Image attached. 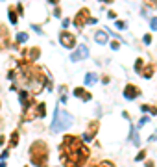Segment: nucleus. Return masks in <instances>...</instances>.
Masks as SVG:
<instances>
[{
	"instance_id": "f8f14e48",
	"label": "nucleus",
	"mask_w": 157,
	"mask_h": 167,
	"mask_svg": "<svg viewBox=\"0 0 157 167\" xmlns=\"http://www.w3.org/2000/svg\"><path fill=\"white\" fill-rule=\"evenodd\" d=\"M89 56V50H87V46H78L74 52H72V56H70V59L72 61H80V59H83V58H87Z\"/></svg>"
},
{
	"instance_id": "c756f323",
	"label": "nucleus",
	"mask_w": 157,
	"mask_h": 167,
	"mask_svg": "<svg viewBox=\"0 0 157 167\" xmlns=\"http://www.w3.org/2000/svg\"><path fill=\"white\" fill-rule=\"evenodd\" d=\"M144 43H146V45H150V43H152V35H150V33H146V35H144Z\"/></svg>"
},
{
	"instance_id": "412c9836",
	"label": "nucleus",
	"mask_w": 157,
	"mask_h": 167,
	"mask_svg": "<svg viewBox=\"0 0 157 167\" xmlns=\"http://www.w3.org/2000/svg\"><path fill=\"white\" fill-rule=\"evenodd\" d=\"M141 110H143V112H150V113L157 115V108H155V106H146V104H143V106H141Z\"/></svg>"
},
{
	"instance_id": "ddd939ff",
	"label": "nucleus",
	"mask_w": 157,
	"mask_h": 167,
	"mask_svg": "<svg viewBox=\"0 0 157 167\" xmlns=\"http://www.w3.org/2000/svg\"><path fill=\"white\" fill-rule=\"evenodd\" d=\"M74 97L83 99L85 102H87V100H91V93H89V91H85V89H81V87H76V89H74Z\"/></svg>"
},
{
	"instance_id": "a211bd4d",
	"label": "nucleus",
	"mask_w": 157,
	"mask_h": 167,
	"mask_svg": "<svg viewBox=\"0 0 157 167\" xmlns=\"http://www.w3.org/2000/svg\"><path fill=\"white\" fill-rule=\"evenodd\" d=\"M17 145H19V130H13L11 138H9V147L13 149V147H17Z\"/></svg>"
},
{
	"instance_id": "393cba45",
	"label": "nucleus",
	"mask_w": 157,
	"mask_h": 167,
	"mask_svg": "<svg viewBox=\"0 0 157 167\" xmlns=\"http://www.w3.org/2000/svg\"><path fill=\"white\" fill-rule=\"evenodd\" d=\"M111 48H113V50H118V48H120V41H113V43H111Z\"/></svg>"
},
{
	"instance_id": "f704fd0d",
	"label": "nucleus",
	"mask_w": 157,
	"mask_h": 167,
	"mask_svg": "<svg viewBox=\"0 0 157 167\" xmlns=\"http://www.w3.org/2000/svg\"><path fill=\"white\" fill-rule=\"evenodd\" d=\"M146 167H155V165H154V162H148V164H146Z\"/></svg>"
},
{
	"instance_id": "2f4dec72",
	"label": "nucleus",
	"mask_w": 157,
	"mask_h": 167,
	"mask_svg": "<svg viewBox=\"0 0 157 167\" xmlns=\"http://www.w3.org/2000/svg\"><path fill=\"white\" fill-rule=\"evenodd\" d=\"M54 15H56V17H61V9H59V6L54 9Z\"/></svg>"
},
{
	"instance_id": "cd10ccee",
	"label": "nucleus",
	"mask_w": 157,
	"mask_h": 167,
	"mask_svg": "<svg viewBox=\"0 0 157 167\" xmlns=\"http://www.w3.org/2000/svg\"><path fill=\"white\" fill-rule=\"evenodd\" d=\"M150 26H152V30H157V17L150 20Z\"/></svg>"
},
{
	"instance_id": "dca6fc26",
	"label": "nucleus",
	"mask_w": 157,
	"mask_h": 167,
	"mask_svg": "<svg viewBox=\"0 0 157 167\" xmlns=\"http://www.w3.org/2000/svg\"><path fill=\"white\" fill-rule=\"evenodd\" d=\"M143 78H152L154 76V65H146V67H143V71L139 73Z\"/></svg>"
},
{
	"instance_id": "6ab92c4d",
	"label": "nucleus",
	"mask_w": 157,
	"mask_h": 167,
	"mask_svg": "<svg viewBox=\"0 0 157 167\" xmlns=\"http://www.w3.org/2000/svg\"><path fill=\"white\" fill-rule=\"evenodd\" d=\"M96 80H98V76H96L94 73H87V74H85V84H87V86H93Z\"/></svg>"
},
{
	"instance_id": "f03ea898",
	"label": "nucleus",
	"mask_w": 157,
	"mask_h": 167,
	"mask_svg": "<svg viewBox=\"0 0 157 167\" xmlns=\"http://www.w3.org/2000/svg\"><path fill=\"white\" fill-rule=\"evenodd\" d=\"M57 152H59V162L63 164V167H83L91 156V151L85 145V141L74 134H67L63 138Z\"/></svg>"
},
{
	"instance_id": "c9c22d12",
	"label": "nucleus",
	"mask_w": 157,
	"mask_h": 167,
	"mask_svg": "<svg viewBox=\"0 0 157 167\" xmlns=\"http://www.w3.org/2000/svg\"><path fill=\"white\" fill-rule=\"evenodd\" d=\"M100 2H105V4H111L113 0H100Z\"/></svg>"
},
{
	"instance_id": "20e7f679",
	"label": "nucleus",
	"mask_w": 157,
	"mask_h": 167,
	"mask_svg": "<svg viewBox=\"0 0 157 167\" xmlns=\"http://www.w3.org/2000/svg\"><path fill=\"white\" fill-rule=\"evenodd\" d=\"M72 126V115L67 112V110H57L56 108V113H54V121L50 125L52 132L57 134V132H65Z\"/></svg>"
},
{
	"instance_id": "423d86ee",
	"label": "nucleus",
	"mask_w": 157,
	"mask_h": 167,
	"mask_svg": "<svg viewBox=\"0 0 157 167\" xmlns=\"http://www.w3.org/2000/svg\"><path fill=\"white\" fill-rule=\"evenodd\" d=\"M89 20H91V11H89V7H81V9L76 13V17H74V20H72V22H74V26H76V28H80V30H81V28H83Z\"/></svg>"
},
{
	"instance_id": "473e14b6",
	"label": "nucleus",
	"mask_w": 157,
	"mask_h": 167,
	"mask_svg": "<svg viewBox=\"0 0 157 167\" xmlns=\"http://www.w3.org/2000/svg\"><path fill=\"white\" fill-rule=\"evenodd\" d=\"M107 15H109V19H115L117 17V11H107Z\"/></svg>"
},
{
	"instance_id": "9b49d317",
	"label": "nucleus",
	"mask_w": 157,
	"mask_h": 167,
	"mask_svg": "<svg viewBox=\"0 0 157 167\" xmlns=\"http://www.w3.org/2000/svg\"><path fill=\"white\" fill-rule=\"evenodd\" d=\"M141 95V89L135 86V84H128L126 87H124V97L128 99V100H133V99H137Z\"/></svg>"
},
{
	"instance_id": "2eb2a0df",
	"label": "nucleus",
	"mask_w": 157,
	"mask_h": 167,
	"mask_svg": "<svg viewBox=\"0 0 157 167\" xmlns=\"http://www.w3.org/2000/svg\"><path fill=\"white\" fill-rule=\"evenodd\" d=\"M94 39L98 45H105L107 43V32H96L94 33Z\"/></svg>"
},
{
	"instance_id": "f3484780",
	"label": "nucleus",
	"mask_w": 157,
	"mask_h": 167,
	"mask_svg": "<svg viewBox=\"0 0 157 167\" xmlns=\"http://www.w3.org/2000/svg\"><path fill=\"white\" fill-rule=\"evenodd\" d=\"M7 17H9V20H11L13 24H17L19 15H17V9H13V6H9V7H7Z\"/></svg>"
},
{
	"instance_id": "72a5a7b5",
	"label": "nucleus",
	"mask_w": 157,
	"mask_h": 167,
	"mask_svg": "<svg viewBox=\"0 0 157 167\" xmlns=\"http://www.w3.org/2000/svg\"><path fill=\"white\" fill-rule=\"evenodd\" d=\"M48 2H50V4H56V6L59 4V0H48Z\"/></svg>"
},
{
	"instance_id": "5701e85b",
	"label": "nucleus",
	"mask_w": 157,
	"mask_h": 167,
	"mask_svg": "<svg viewBox=\"0 0 157 167\" xmlns=\"http://www.w3.org/2000/svg\"><path fill=\"white\" fill-rule=\"evenodd\" d=\"M143 67H144V59H143V58H139V59L135 61V71H137V73H141V71H143Z\"/></svg>"
},
{
	"instance_id": "7c9ffc66",
	"label": "nucleus",
	"mask_w": 157,
	"mask_h": 167,
	"mask_svg": "<svg viewBox=\"0 0 157 167\" xmlns=\"http://www.w3.org/2000/svg\"><path fill=\"white\" fill-rule=\"evenodd\" d=\"M148 121H150V117H143V119H141V123H139V126H143V125H146Z\"/></svg>"
},
{
	"instance_id": "9d476101",
	"label": "nucleus",
	"mask_w": 157,
	"mask_h": 167,
	"mask_svg": "<svg viewBox=\"0 0 157 167\" xmlns=\"http://www.w3.org/2000/svg\"><path fill=\"white\" fill-rule=\"evenodd\" d=\"M59 43L65 46V48H74L76 46V35H72L70 32H61L59 33Z\"/></svg>"
},
{
	"instance_id": "7ed1b4c3",
	"label": "nucleus",
	"mask_w": 157,
	"mask_h": 167,
	"mask_svg": "<svg viewBox=\"0 0 157 167\" xmlns=\"http://www.w3.org/2000/svg\"><path fill=\"white\" fill-rule=\"evenodd\" d=\"M48 145L43 139H35L30 147V162L35 167H48Z\"/></svg>"
},
{
	"instance_id": "6e6552de",
	"label": "nucleus",
	"mask_w": 157,
	"mask_h": 167,
	"mask_svg": "<svg viewBox=\"0 0 157 167\" xmlns=\"http://www.w3.org/2000/svg\"><path fill=\"white\" fill-rule=\"evenodd\" d=\"M39 56H41V48L39 46H30V48L22 50V61L24 63H33Z\"/></svg>"
},
{
	"instance_id": "4468645a",
	"label": "nucleus",
	"mask_w": 157,
	"mask_h": 167,
	"mask_svg": "<svg viewBox=\"0 0 157 167\" xmlns=\"http://www.w3.org/2000/svg\"><path fill=\"white\" fill-rule=\"evenodd\" d=\"M19 100H20V104H22V108H24V106L31 100V95H30L28 91H22V89H20V93H19Z\"/></svg>"
},
{
	"instance_id": "aec40b11",
	"label": "nucleus",
	"mask_w": 157,
	"mask_h": 167,
	"mask_svg": "<svg viewBox=\"0 0 157 167\" xmlns=\"http://www.w3.org/2000/svg\"><path fill=\"white\" fill-rule=\"evenodd\" d=\"M91 167H117L113 162H109V160H102V162H98V164H94V165Z\"/></svg>"
},
{
	"instance_id": "b1692460",
	"label": "nucleus",
	"mask_w": 157,
	"mask_h": 167,
	"mask_svg": "<svg viewBox=\"0 0 157 167\" xmlns=\"http://www.w3.org/2000/svg\"><path fill=\"white\" fill-rule=\"evenodd\" d=\"M146 158V151H141L137 156H135V162H141V160H144Z\"/></svg>"
},
{
	"instance_id": "bb28decb",
	"label": "nucleus",
	"mask_w": 157,
	"mask_h": 167,
	"mask_svg": "<svg viewBox=\"0 0 157 167\" xmlns=\"http://www.w3.org/2000/svg\"><path fill=\"white\" fill-rule=\"evenodd\" d=\"M131 136H133V141H135V145H139V136H137V132H135V130H131Z\"/></svg>"
},
{
	"instance_id": "1a4fd4ad",
	"label": "nucleus",
	"mask_w": 157,
	"mask_h": 167,
	"mask_svg": "<svg viewBox=\"0 0 157 167\" xmlns=\"http://www.w3.org/2000/svg\"><path fill=\"white\" fill-rule=\"evenodd\" d=\"M98 128H100V121L98 119H94V121H91L89 125H87V128H85V134H83V141H93L94 139V136H96V132H98Z\"/></svg>"
},
{
	"instance_id": "0eeeda50",
	"label": "nucleus",
	"mask_w": 157,
	"mask_h": 167,
	"mask_svg": "<svg viewBox=\"0 0 157 167\" xmlns=\"http://www.w3.org/2000/svg\"><path fill=\"white\" fill-rule=\"evenodd\" d=\"M11 45H13V43H11V33H9V28H7L6 24H2V22H0V52H2V50H7Z\"/></svg>"
},
{
	"instance_id": "e433bc0d",
	"label": "nucleus",
	"mask_w": 157,
	"mask_h": 167,
	"mask_svg": "<svg viewBox=\"0 0 157 167\" xmlns=\"http://www.w3.org/2000/svg\"><path fill=\"white\" fill-rule=\"evenodd\" d=\"M0 167H6V164H0Z\"/></svg>"
},
{
	"instance_id": "f257e3e1",
	"label": "nucleus",
	"mask_w": 157,
	"mask_h": 167,
	"mask_svg": "<svg viewBox=\"0 0 157 167\" xmlns=\"http://www.w3.org/2000/svg\"><path fill=\"white\" fill-rule=\"evenodd\" d=\"M9 78L15 80L17 86L22 87V91H28L30 95L41 93L43 87L48 84V76L43 67H37L33 63H24V61L19 63V67L9 73Z\"/></svg>"
},
{
	"instance_id": "39448f33",
	"label": "nucleus",
	"mask_w": 157,
	"mask_h": 167,
	"mask_svg": "<svg viewBox=\"0 0 157 167\" xmlns=\"http://www.w3.org/2000/svg\"><path fill=\"white\" fill-rule=\"evenodd\" d=\"M46 115V104L44 102H37V100H30L24 106V113H22V121H33L39 117Z\"/></svg>"
},
{
	"instance_id": "a878e982",
	"label": "nucleus",
	"mask_w": 157,
	"mask_h": 167,
	"mask_svg": "<svg viewBox=\"0 0 157 167\" xmlns=\"http://www.w3.org/2000/svg\"><path fill=\"white\" fill-rule=\"evenodd\" d=\"M117 28L124 30V28H126V22H124V20H117Z\"/></svg>"
},
{
	"instance_id": "4be33fe9",
	"label": "nucleus",
	"mask_w": 157,
	"mask_h": 167,
	"mask_svg": "<svg viewBox=\"0 0 157 167\" xmlns=\"http://www.w3.org/2000/svg\"><path fill=\"white\" fill-rule=\"evenodd\" d=\"M26 41H28V33H24V32L17 33V43H26Z\"/></svg>"
},
{
	"instance_id": "c85d7f7f",
	"label": "nucleus",
	"mask_w": 157,
	"mask_h": 167,
	"mask_svg": "<svg viewBox=\"0 0 157 167\" xmlns=\"http://www.w3.org/2000/svg\"><path fill=\"white\" fill-rule=\"evenodd\" d=\"M148 6H152V7H157V0H144Z\"/></svg>"
},
{
	"instance_id": "4c0bfd02",
	"label": "nucleus",
	"mask_w": 157,
	"mask_h": 167,
	"mask_svg": "<svg viewBox=\"0 0 157 167\" xmlns=\"http://www.w3.org/2000/svg\"><path fill=\"white\" fill-rule=\"evenodd\" d=\"M26 167H28V165H26Z\"/></svg>"
}]
</instances>
